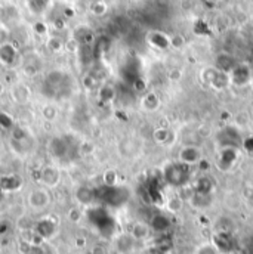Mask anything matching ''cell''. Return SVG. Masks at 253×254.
<instances>
[{
    "mask_svg": "<svg viewBox=\"0 0 253 254\" xmlns=\"http://www.w3.org/2000/svg\"><path fill=\"white\" fill-rule=\"evenodd\" d=\"M237 64L234 62L233 60V56L228 55V53H221L218 55V58H216V70L218 71H222V73H230Z\"/></svg>",
    "mask_w": 253,
    "mask_h": 254,
    "instance_id": "4",
    "label": "cell"
},
{
    "mask_svg": "<svg viewBox=\"0 0 253 254\" xmlns=\"http://www.w3.org/2000/svg\"><path fill=\"white\" fill-rule=\"evenodd\" d=\"M212 186H213L212 180L207 176H202V178L197 179V183L194 186V194H199V195H205L206 196L212 191Z\"/></svg>",
    "mask_w": 253,
    "mask_h": 254,
    "instance_id": "7",
    "label": "cell"
},
{
    "mask_svg": "<svg viewBox=\"0 0 253 254\" xmlns=\"http://www.w3.org/2000/svg\"><path fill=\"white\" fill-rule=\"evenodd\" d=\"M184 43H185V40H184V37H181V36H174V37H171V47L181 49V47L184 46Z\"/></svg>",
    "mask_w": 253,
    "mask_h": 254,
    "instance_id": "16",
    "label": "cell"
},
{
    "mask_svg": "<svg viewBox=\"0 0 253 254\" xmlns=\"http://www.w3.org/2000/svg\"><path fill=\"white\" fill-rule=\"evenodd\" d=\"M231 237H230V232H218L215 235V247L219 253H227L231 250Z\"/></svg>",
    "mask_w": 253,
    "mask_h": 254,
    "instance_id": "5",
    "label": "cell"
},
{
    "mask_svg": "<svg viewBox=\"0 0 253 254\" xmlns=\"http://www.w3.org/2000/svg\"><path fill=\"white\" fill-rule=\"evenodd\" d=\"M195 254H221V253L216 250L215 245H212V244H203L202 247L197 248Z\"/></svg>",
    "mask_w": 253,
    "mask_h": 254,
    "instance_id": "14",
    "label": "cell"
},
{
    "mask_svg": "<svg viewBox=\"0 0 253 254\" xmlns=\"http://www.w3.org/2000/svg\"><path fill=\"white\" fill-rule=\"evenodd\" d=\"M182 198L181 196H175V198H171L169 200V203H167V209H169V211H172V213H178V211H181V209H182Z\"/></svg>",
    "mask_w": 253,
    "mask_h": 254,
    "instance_id": "12",
    "label": "cell"
},
{
    "mask_svg": "<svg viewBox=\"0 0 253 254\" xmlns=\"http://www.w3.org/2000/svg\"><path fill=\"white\" fill-rule=\"evenodd\" d=\"M178 163L187 167H197L203 160V149L197 145H185L178 152Z\"/></svg>",
    "mask_w": 253,
    "mask_h": 254,
    "instance_id": "1",
    "label": "cell"
},
{
    "mask_svg": "<svg viewBox=\"0 0 253 254\" xmlns=\"http://www.w3.org/2000/svg\"><path fill=\"white\" fill-rule=\"evenodd\" d=\"M47 47H49L52 52H60V50L64 47V43H63V40L58 39V37H50V39L47 40Z\"/></svg>",
    "mask_w": 253,
    "mask_h": 254,
    "instance_id": "13",
    "label": "cell"
},
{
    "mask_svg": "<svg viewBox=\"0 0 253 254\" xmlns=\"http://www.w3.org/2000/svg\"><path fill=\"white\" fill-rule=\"evenodd\" d=\"M150 235V226L145 223H135V226L132 229V237L135 239H144Z\"/></svg>",
    "mask_w": 253,
    "mask_h": 254,
    "instance_id": "9",
    "label": "cell"
},
{
    "mask_svg": "<svg viewBox=\"0 0 253 254\" xmlns=\"http://www.w3.org/2000/svg\"><path fill=\"white\" fill-rule=\"evenodd\" d=\"M230 83L236 84V86H244L250 81V70L247 65H236L230 73Z\"/></svg>",
    "mask_w": 253,
    "mask_h": 254,
    "instance_id": "2",
    "label": "cell"
},
{
    "mask_svg": "<svg viewBox=\"0 0 253 254\" xmlns=\"http://www.w3.org/2000/svg\"><path fill=\"white\" fill-rule=\"evenodd\" d=\"M147 40L150 42V45L156 49L160 50H166L171 47V37L160 33V31H151L147 37Z\"/></svg>",
    "mask_w": 253,
    "mask_h": 254,
    "instance_id": "3",
    "label": "cell"
},
{
    "mask_svg": "<svg viewBox=\"0 0 253 254\" xmlns=\"http://www.w3.org/2000/svg\"><path fill=\"white\" fill-rule=\"evenodd\" d=\"M142 102H144V106L147 109H150V111L158 108V105H160V101H158V98H157L156 93H147Z\"/></svg>",
    "mask_w": 253,
    "mask_h": 254,
    "instance_id": "11",
    "label": "cell"
},
{
    "mask_svg": "<svg viewBox=\"0 0 253 254\" xmlns=\"http://www.w3.org/2000/svg\"><path fill=\"white\" fill-rule=\"evenodd\" d=\"M15 56H16V50L14 49L12 45L5 43L0 46V62L3 65H12L15 61Z\"/></svg>",
    "mask_w": 253,
    "mask_h": 254,
    "instance_id": "6",
    "label": "cell"
},
{
    "mask_svg": "<svg viewBox=\"0 0 253 254\" xmlns=\"http://www.w3.org/2000/svg\"><path fill=\"white\" fill-rule=\"evenodd\" d=\"M91 11L96 15V16H102L107 12V5L104 2H94L91 6Z\"/></svg>",
    "mask_w": 253,
    "mask_h": 254,
    "instance_id": "15",
    "label": "cell"
},
{
    "mask_svg": "<svg viewBox=\"0 0 253 254\" xmlns=\"http://www.w3.org/2000/svg\"><path fill=\"white\" fill-rule=\"evenodd\" d=\"M151 228L157 232H164L171 228V220H169L164 214H157L151 220Z\"/></svg>",
    "mask_w": 253,
    "mask_h": 254,
    "instance_id": "8",
    "label": "cell"
},
{
    "mask_svg": "<svg viewBox=\"0 0 253 254\" xmlns=\"http://www.w3.org/2000/svg\"><path fill=\"white\" fill-rule=\"evenodd\" d=\"M154 139H156V142L158 144H166L169 139H171V130L169 129H164V127H158L154 130Z\"/></svg>",
    "mask_w": 253,
    "mask_h": 254,
    "instance_id": "10",
    "label": "cell"
}]
</instances>
